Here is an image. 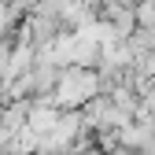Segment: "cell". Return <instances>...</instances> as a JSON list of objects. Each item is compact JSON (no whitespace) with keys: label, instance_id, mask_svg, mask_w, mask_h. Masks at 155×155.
I'll list each match as a JSON object with an SVG mask.
<instances>
[{"label":"cell","instance_id":"cell-1","mask_svg":"<svg viewBox=\"0 0 155 155\" xmlns=\"http://www.w3.org/2000/svg\"><path fill=\"white\" fill-rule=\"evenodd\" d=\"M59 81V100L63 104H74V100H85V96L96 92V78L89 70H67L63 78H55Z\"/></svg>","mask_w":155,"mask_h":155}]
</instances>
